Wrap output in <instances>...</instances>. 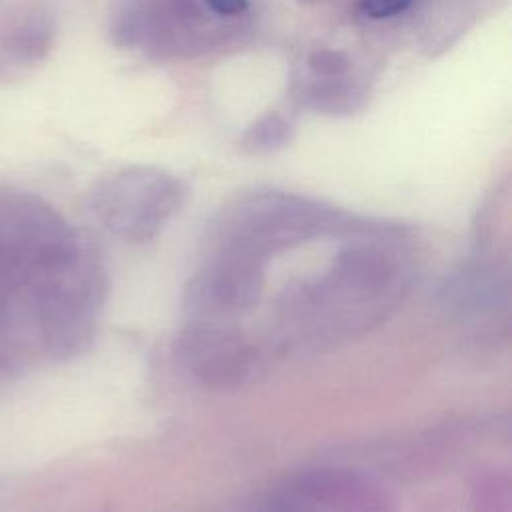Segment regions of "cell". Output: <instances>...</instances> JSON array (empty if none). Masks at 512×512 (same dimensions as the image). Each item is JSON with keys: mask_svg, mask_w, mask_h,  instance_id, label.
<instances>
[{"mask_svg": "<svg viewBox=\"0 0 512 512\" xmlns=\"http://www.w3.org/2000/svg\"><path fill=\"white\" fill-rule=\"evenodd\" d=\"M104 264L46 200L0 190V378L38 358L68 360L96 336Z\"/></svg>", "mask_w": 512, "mask_h": 512, "instance_id": "cell-1", "label": "cell"}, {"mask_svg": "<svg viewBox=\"0 0 512 512\" xmlns=\"http://www.w3.org/2000/svg\"><path fill=\"white\" fill-rule=\"evenodd\" d=\"M414 264L400 226L376 222L346 236L330 264L292 282L276 304L278 346L322 350L378 328L404 302Z\"/></svg>", "mask_w": 512, "mask_h": 512, "instance_id": "cell-2", "label": "cell"}, {"mask_svg": "<svg viewBox=\"0 0 512 512\" xmlns=\"http://www.w3.org/2000/svg\"><path fill=\"white\" fill-rule=\"evenodd\" d=\"M378 220L350 216L340 208L302 194L256 188L230 198L212 216L208 250L236 252L268 262L270 256L316 238H346Z\"/></svg>", "mask_w": 512, "mask_h": 512, "instance_id": "cell-3", "label": "cell"}, {"mask_svg": "<svg viewBox=\"0 0 512 512\" xmlns=\"http://www.w3.org/2000/svg\"><path fill=\"white\" fill-rule=\"evenodd\" d=\"M184 200L186 186L174 174L154 166H128L94 184L88 208L110 234L144 244L162 232Z\"/></svg>", "mask_w": 512, "mask_h": 512, "instance_id": "cell-4", "label": "cell"}, {"mask_svg": "<svg viewBox=\"0 0 512 512\" xmlns=\"http://www.w3.org/2000/svg\"><path fill=\"white\" fill-rule=\"evenodd\" d=\"M218 20L204 0H118L110 34L120 46L158 56H196L222 38Z\"/></svg>", "mask_w": 512, "mask_h": 512, "instance_id": "cell-5", "label": "cell"}, {"mask_svg": "<svg viewBox=\"0 0 512 512\" xmlns=\"http://www.w3.org/2000/svg\"><path fill=\"white\" fill-rule=\"evenodd\" d=\"M260 344L234 320H186L172 344L180 372L208 390H232L260 366Z\"/></svg>", "mask_w": 512, "mask_h": 512, "instance_id": "cell-6", "label": "cell"}, {"mask_svg": "<svg viewBox=\"0 0 512 512\" xmlns=\"http://www.w3.org/2000/svg\"><path fill=\"white\" fill-rule=\"evenodd\" d=\"M266 262L252 256L208 250L184 286L190 320H234L252 310L264 290Z\"/></svg>", "mask_w": 512, "mask_h": 512, "instance_id": "cell-7", "label": "cell"}, {"mask_svg": "<svg viewBox=\"0 0 512 512\" xmlns=\"http://www.w3.org/2000/svg\"><path fill=\"white\" fill-rule=\"evenodd\" d=\"M316 512H398L392 494L370 474L348 466H314L286 480Z\"/></svg>", "mask_w": 512, "mask_h": 512, "instance_id": "cell-8", "label": "cell"}, {"mask_svg": "<svg viewBox=\"0 0 512 512\" xmlns=\"http://www.w3.org/2000/svg\"><path fill=\"white\" fill-rule=\"evenodd\" d=\"M440 298L460 316L494 312L508 300V276L492 256H470L444 280Z\"/></svg>", "mask_w": 512, "mask_h": 512, "instance_id": "cell-9", "label": "cell"}, {"mask_svg": "<svg viewBox=\"0 0 512 512\" xmlns=\"http://www.w3.org/2000/svg\"><path fill=\"white\" fill-rule=\"evenodd\" d=\"M294 100L304 108L328 114H350L362 108L366 100V92L348 82V76L340 78H320L308 76L294 84L292 88Z\"/></svg>", "mask_w": 512, "mask_h": 512, "instance_id": "cell-10", "label": "cell"}, {"mask_svg": "<svg viewBox=\"0 0 512 512\" xmlns=\"http://www.w3.org/2000/svg\"><path fill=\"white\" fill-rule=\"evenodd\" d=\"M292 140V124L278 112H268L252 122L238 140L242 152L250 156L272 154Z\"/></svg>", "mask_w": 512, "mask_h": 512, "instance_id": "cell-11", "label": "cell"}, {"mask_svg": "<svg viewBox=\"0 0 512 512\" xmlns=\"http://www.w3.org/2000/svg\"><path fill=\"white\" fill-rule=\"evenodd\" d=\"M470 512H512V484L502 470H482L470 484Z\"/></svg>", "mask_w": 512, "mask_h": 512, "instance_id": "cell-12", "label": "cell"}, {"mask_svg": "<svg viewBox=\"0 0 512 512\" xmlns=\"http://www.w3.org/2000/svg\"><path fill=\"white\" fill-rule=\"evenodd\" d=\"M306 68L310 76H320V78H340L348 76L352 62L350 58L334 48H316L308 54L306 58Z\"/></svg>", "mask_w": 512, "mask_h": 512, "instance_id": "cell-13", "label": "cell"}, {"mask_svg": "<svg viewBox=\"0 0 512 512\" xmlns=\"http://www.w3.org/2000/svg\"><path fill=\"white\" fill-rule=\"evenodd\" d=\"M412 4L414 0H360L358 8L372 20H386L406 12Z\"/></svg>", "mask_w": 512, "mask_h": 512, "instance_id": "cell-14", "label": "cell"}, {"mask_svg": "<svg viewBox=\"0 0 512 512\" xmlns=\"http://www.w3.org/2000/svg\"><path fill=\"white\" fill-rule=\"evenodd\" d=\"M204 4L220 18H240L248 8V0H204Z\"/></svg>", "mask_w": 512, "mask_h": 512, "instance_id": "cell-15", "label": "cell"}]
</instances>
